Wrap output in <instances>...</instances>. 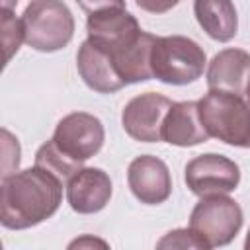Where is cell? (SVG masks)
Segmentation results:
<instances>
[{"mask_svg":"<svg viewBox=\"0 0 250 250\" xmlns=\"http://www.w3.org/2000/svg\"><path fill=\"white\" fill-rule=\"evenodd\" d=\"M193 14L201 29L219 43L230 41L238 31L232 0H193Z\"/></svg>","mask_w":250,"mask_h":250,"instance_id":"obj_15","label":"cell"},{"mask_svg":"<svg viewBox=\"0 0 250 250\" xmlns=\"http://www.w3.org/2000/svg\"><path fill=\"white\" fill-rule=\"evenodd\" d=\"M76 68L84 84L98 94H113L127 86L117 72L111 55L88 39L76 53Z\"/></svg>","mask_w":250,"mask_h":250,"instance_id":"obj_12","label":"cell"},{"mask_svg":"<svg viewBox=\"0 0 250 250\" xmlns=\"http://www.w3.org/2000/svg\"><path fill=\"white\" fill-rule=\"evenodd\" d=\"M88 41L109 53L111 57L127 49L141 35V25L125 8H107L88 16L86 20Z\"/></svg>","mask_w":250,"mask_h":250,"instance_id":"obj_9","label":"cell"},{"mask_svg":"<svg viewBox=\"0 0 250 250\" xmlns=\"http://www.w3.org/2000/svg\"><path fill=\"white\" fill-rule=\"evenodd\" d=\"M207 64L205 51L199 43L184 35L156 37L150 51L152 78L172 84L186 86L195 82Z\"/></svg>","mask_w":250,"mask_h":250,"instance_id":"obj_3","label":"cell"},{"mask_svg":"<svg viewBox=\"0 0 250 250\" xmlns=\"http://www.w3.org/2000/svg\"><path fill=\"white\" fill-rule=\"evenodd\" d=\"M62 180L33 164L2 178L0 223L10 230L31 229L53 217L62 201Z\"/></svg>","mask_w":250,"mask_h":250,"instance_id":"obj_1","label":"cell"},{"mask_svg":"<svg viewBox=\"0 0 250 250\" xmlns=\"http://www.w3.org/2000/svg\"><path fill=\"white\" fill-rule=\"evenodd\" d=\"M156 248H199L207 250L201 238L191 230V229H174L166 232L158 242Z\"/></svg>","mask_w":250,"mask_h":250,"instance_id":"obj_19","label":"cell"},{"mask_svg":"<svg viewBox=\"0 0 250 250\" xmlns=\"http://www.w3.org/2000/svg\"><path fill=\"white\" fill-rule=\"evenodd\" d=\"M2 45H4V64L12 61V57L20 51L21 41H25L23 21L16 18L10 8H2Z\"/></svg>","mask_w":250,"mask_h":250,"instance_id":"obj_18","label":"cell"},{"mask_svg":"<svg viewBox=\"0 0 250 250\" xmlns=\"http://www.w3.org/2000/svg\"><path fill=\"white\" fill-rule=\"evenodd\" d=\"M84 12L94 14L107 8H125V0H74Z\"/></svg>","mask_w":250,"mask_h":250,"instance_id":"obj_21","label":"cell"},{"mask_svg":"<svg viewBox=\"0 0 250 250\" xmlns=\"http://www.w3.org/2000/svg\"><path fill=\"white\" fill-rule=\"evenodd\" d=\"M188 189L197 195H213V193H230L240 184V168L234 160L207 152L191 158L186 164L184 174Z\"/></svg>","mask_w":250,"mask_h":250,"instance_id":"obj_7","label":"cell"},{"mask_svg":"<svg viewBox=\"0 0 250 250\" xmlns=\"http://www.w3.org/2000/svg\"><path fill=\"white\" fill-rule=\"evenodd\" d=\"M172 104L170 98L156 92H145L131 98L121 111L125 133L139 143H160L162 125Z\"/></svg>","mask_w":250,"mask_h":250,"instance_id":"obj_8","label":"cell"},{"mask_svg":"<svg viewBox=\"0 0 250 250\" xmlns=\"http://www.w3.org/2000/svg\"><path fill=\"white\" fill-rule=\"evenodd\" d=\"M246 98H250V80H248V86H246V92H244Z\"/></svg>","mask_w":250,"mask_h":250,"instance_id":"obj_25","label":"cell"},{"mask_svg":"<svg viewBox=\"0 0 250 250\" xmlns=\"http://www.w3.org/2000/svg\"><path fill=\"white\" fill-rule=\"evenodd\" d=\"M25 43L39 53L64 49L74 35V16L62 0H31L21 14Z\"/></svg>","mask_w":250,"mask_h":250,"instance_id":"obj_4","label":"cell"},{"mask_svg":"<svg viewBox=\"0 0 250 250\" xmlns=\"http://www.w3.org/2000/svg\"><path fill=\"white\" fill-rule=\"evenodd\" d=\"M131 193L145 205H160L172 193V176L164 160L152 154H141L127 168Z\"/></svg>","mask_w":250,"mask_h":250,"instance_id":"obj_10","label":"cell"},{"mask_svg":"<svg viewBox=\"0 0 250 250\" xmlns=\"http://www.w3.org/2000/svg\"><path fill=\"white\" fill-rule=\"evenodd\" d=\"M162 141L174 146H195L209 141L197 102H174L162 125Z\"/></svg>","mask_w":250,"mask_h":250,"instance_id":"obj_14","label":"cell"},{"mask_svg":"<svg viewBox=\"0 0 250 250\" xmlns=\"http://www.w3.org/2000/svg\"><path fill=\"white\" fill-rule=\"evenodd\" d=\"M35 164L41 166V168H45V170H49V172H53V174H55L57 178H61L64 184L68 182V178H70L74 172H78V170L82 168V164H76V162L68 160V158L53 145V141H47V143H43V145L37 148V152H35Z\"/></svg>","mask_w":250,"mask_h":250,"instance_id":"obj_17","label":"cell"},{"mask_svg":"<svg viewBox=\"0 0 250 250\" xmlns=\"http://www.w3.org/2000/svg\"><path fill=\"white\" fill-rule=\"evenodd\" d=\"M135 2L141 10L148 14H166L180 4V0H135Z\"/></svg>","mask_w":250,"mask_h":250,"instance_id":"obj_22","label":"cell"},{"mask_svg":"<svg viewBox=\"0 0 250 250\" xmlns=\"http://www.w3.org/2000/svg\"><path fill=\"white\" fill-rule=\"evenodd\" d=\"M242 209L229 193L203 195L189 215V229L201 238L205 248L227 246L242 229Z\"/></svg>","mask_w":250,"mask_h":250,"instance_id":"obj_5","label":"cell"},{"mask_svg":"<svg viewBox=\"0 0 250 250\" xmlns=\"http://www.w3.org/2000/svg\"><path fill=\"white\" fill-rule=\"evenodd\" d=\"M250 80V53L242 49H223L219 51L207 66V86L209 90H223L244 96Z\"/></svg>","mask_w":250,"mask_h":250,"instance_id":"obj_13","label":"cell"},{"mask_svg":"<svg viewBox=\"0 0 250 250\" xmlns=\"http://www.w3.org/2000/svg\"><path fill=\"white\" fill-rule=\"evenodd\" d=\"M51 141L68 160L82 164L100 152L105 141V131L96 115L72 111L57 123Z\"/></svg>","mask_w":250,"mask_h":250,"instance_id":"obj_6","label":"cell"},{"mask_svg":"<svg viewBox=\"0 0 250 250\" xmlns=\"http://www.w3.org/2000/svg\"><path fill=\"white\" fill-rule=\"evenodd\" d=\"M2 150H4V158H2V178L18 172L20 166V143L16 137H12V133L8 129H2Z\"/></svg>","mask_w":250,"mask_h":250,"instance_id":"obj_20","label":"cell"},{"mask_svg":"<svg viewBox=\"0 0 250 250\" xmlns=\"http://www.w3.org/2000/svg\"><path fill=\"white\" fill-rule=\"evenodd\" d=\"M154 41H156V35L141 31L135 43H131L127 49L111 57L125 84H137V82H145L152 78L150 51H152Z\"/></svg>","mask_w":250,"mask_h":250,"instance_id":"obj_16","label":"cell"},{"mask_svg":"<svg viewBox=\"0 0 250 250\" xmlns=\"http://www.w3.org/2000/svg\"><path fill=\"white\" fill-rule=\"evenodd\" d=\"M244 248H246V250H250V230H248V234H246V240H244Z\"/></svg>","mask_w":250,"mask_h":250,"instance_id":"obj_24","label":"cell"},{"mask_svg":"<svg viewBox=\"0 0 250 250\" xmlns=\"http://www.w3.org/2000/svg\"><path fill=\"white\" fill-rule=\"evenodd\" d=\"M111 180L102 168H80L66 182V201L72 211L92 215L102 211L111 199Z\"/></svg>","mask_w":250,"mask_h":250,"instance_id":"obj_11","label":"cell"},{"mask_svg":"<svg viewBox=\"0 0 250 250\" xmlns=\"http://www.w3.org/2000/svg\"><path fill=\"white\" fill-rule=\"evenodd\" d=\"M199 117L209 137L230 146L250 148V98L209 90L199 102Z\"/></svg>","mask_w":250,"mask_h":250,"instance_id":"obj_2","label":"cell"},{"mask_svg":"<svg viewBox=\"0 0 250 250\" xmlns=\"http://www.w3.org/2000/svg\"><path fill=\"white\" fill-rule=\"evenodd\" d=\"M92 244H102V246H107L104 240H98V238H92V236H84V238H78V240H74V242H70L68 244V248H74V246H92Z\"/></svg>","mask_w":250,"mask_h":250,"instance_id":"obj_23","label":"cell"}]
</instances>
